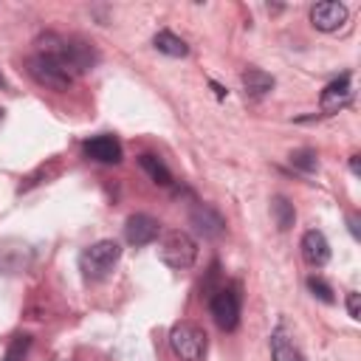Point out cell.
<instances>
[{"label": "cell", "instance_id": "obj_11", "mask_svg": "<svg viewBox=\"0 0 361 361\" xmlns=\"http://www.w3.org/2000/svg\"><path fill=\"white\" fill-rule=\"evenodd\" d=\"M189 223L195 226L197 234H203L206 240H217L223 231H226V220L217 209L206 206V203H197L192 212H189Z\"/></svg>", "mask_w": 361, "mask_h": 361}, {"label": "cell", "instance_id": "obj_26", "mask_svg": "<svg viewBox=\"0 0 361 361\" xmlns=\"http://www.w3.org/2000/svg\"><path fill=\"white\" fill-rule=\"evenodd\" d=\"M0 87H6V82H3V76H0Z\"/></svg>", "mask_w": 361, "mask_h": 361}, {"label": "cell", "instance_id": "obj_6", "mask_svg": "<svg viewBox=\"0 0 361 361\" xmlns=\"http://www.w3.org/2000/svg\"><path fill=\"white\" fill-rule=\"evenodd\" d=\"M25 68H28V73H31L42 87H51V90H68L71 82H73V76H71L62 65H56L54 59L42 56V54L28 56V59H25Z\"/></svg>", "mask_w": 361, "mask_h": 361}, {"label": "cell", "instance_id": "obj_8", "mask_svg": "<svg viewBox=\"0 0 361 361\" xmlns=\"http://www.w3.org/2000/svg\"><path fill=\"white\" fill-rule=\"evenodd\" d=\"M347 17H350L347 6H344V3H336V0H324V3H316V6L310 8V23H313V28H319V31H324V34L338 31V28L347 23Z\"/></svg>", "mask_w": 361, "mask_h": 361}, {"label": "cell", "instance_id": "obj_16", "mask_svg": "<svg viewBox=\"0 0 361 361\" xmlns=\"http://www.w3.org/2000/svg\"><path fill=\"white\" fill-rule=\"evenodd\" d=\"M152 45H155L161 54L172 56V59H180V56L189 54V45H186L178 34H172V31H158V34L152 37Z\"/></svg>", "mask_w": 361, "mask_h": 361}, {"label": "cell", "instance_id": "obj_1", "mask_svg": "<svg viewBox=\"0 0 361 361\" xmlns=\"http://www.w3.org/2000/svg\"><path fill=\"white\" fill-rule=\"evenodd\" d=\"M37 45H39L42 56H48L56 65H62L71 76L87 73L99 62L96 48L90 42H85L82 37H65V34H56V31H45V34L37 37Z\"/></svg>", "mask_w": 361, "mask_h": 361}, {"label": "cell", "instance_id": "obj_17", "mask_svg": "<svg viewBox=\"0 0 361 361\" xmlns=\"http://www.w3.org/2000/svg\"><path fill=\"white\" fill-rule=\"evenodd\" d=\"M138 166H141L155 183H161V186H169V183H172V172H169V166H166L158 155H149V152L138 155Z\"/></svg>", "mask_w": 361, "mask_h": 361}, {"label": "cell", "instance_id": "obj_20", "mask_svg": "<svg viewBox=\"0 0 361 361\" xmlns=\"http://www.w3.org/2000/svg\"><path fill=\"white\" fill-rule=\"evenodd\" d=\"M28 347H31V336H14L8 350H6V355H3V361H23Z\"/></svg>", "mask_w": 361, "mask_h": 361}, {"label": "cell", "instance_id": "obj_2", "mask_svg": "<svg viewBox=\"0 0 361 361\" xmlns=\"http://www.w3.org/2000/svg\"><path fill=\"white\" fill-rule=\"evenodd\" d=\"M118 257H121V245L116 240H99L79 254V268L85 279H104L118 262Z\"/></svg>", "mask_w": 361, "mask_h": 361}, {"label": "cell", "instance_id": "obj_19", "mask_svg": "<svg viewBox=\"0 0 361 361\" xmlns=\"http://www.w3.org/2000/svg\"><path fill=\"white\" fill-rule=\"evenodd\" d=\"M290 166L293 169H299V172H305V175H310V172H316V166H319V161H316V152L313 149H293L290 152Z\"/></svg>", "mask_w": 361, "mask_h": 361}, {"label": "cell", "instance_id": "obj_5", "mask_svg": "<svg viewBox=\"0 0 361 361\" xmlns=\"http://www.w3.org/2000/svg\"><path fill=\"white\" fill-rule=\"evenodd\" d=\"M209 310H212V316H214V322H217L220 330H226V333L237 330V324H240V313H243L240 285H226V288H220V290L212 296Z\"/></svg>", "mask_w": 361, "mask_h": 361}, {"label": "cell", "instance_id": "obj_10", "mask_svg": "<svg viewBox=\"0 0 361 361\" xmlns=\"http://www.w3.org/2000/svg\"><path fill=\"white\" fill-rule=\"evenodd\" d=\"M31 262V245L17 240V237H6L0 240V271L3 274H20L25 271Z\"/></svg>", "mask_w": 361, "mask_h": 361}, {"label": "cell", "instance_id": "obj_23", "mask_svg": "<svg viewBox=\"0 0 361 361\" xmlns=\"http://www.w3.org/2000/svg\"><path fill=\"white\" fill-rule=\"evenodd\" d=\"M358 158H361V155H353V158H350V169H353V175H358V172H361V166H358Z\"/></svg>", "mask_w": 361, "mask_h": 361}, {"label": "cell", "instance_id": "obj_14", "mask_svg": "<svg viewBox=\"0 0 361 361\" xmlns=\"http://www.w3.org/2000/svg\"><path fill=\"white\" fill-rule=\"evenodd\" d=\"M243 87H245V96L251 99H262L274 90V76L265 73L262 68H245L243 71Z\"/></svg>", "mask_w": 361, "mask_h": 361}, {"label": "cell", "instance_id": "obj_25", "mask_svg": "<svg viewBox=\"0 0 361 361\" xmlns=\"http://www.w3.org/2000/svg\"><path fill=\"white\" fill-rule=\"evenodd\" d=\"M3 118H6V110H3V107H0V124H3Z\"/></svg>", "mask_w": 361, "mask_h": 361}, {"label": "cell", "instance_id": "obj_13", "mask_svg": "<svg viewBox=\"0 0 361 361\" xmlns=\"http://www.w3.org/2000/svg\"><path fill=\"white\" fill-rule=\"evenodd\" d=\"M85 155L99 164H118L121 161V144L113 135H96L85 141Z\"/></svg>", "mask_w": 361, "mask_h": 361}, {"label": "cell", "instance_id": "obj_7", "mask_svg": "<svg viewBox=\"0 0 361 361\" xmlns=\"http://www.w3.org/2000/svg\"><path fill=\"white\" fill-rule=\"evenodd\" d=\"M158 234H161V223L152 214L135 212L124 223V237H127L130 245H149V243L158 240Z\"/></svg>", "mask_w": 361, "mask_h": 361}, {"label": "cell", "instance_id": "obj_12", "mask_svg": "<svg viewBox=\"0 0 361 361\" xmlns=\"http://www.w3.org/2000/svg\"><path fill=\"white\" fill-rule=\"evenodd\" d=\"M302 257L313 268L327 265V259H330V243H327V237L319 228L305 231V237H302Z\"/></svg>", "mask_w": 361, "mask_h": 361}, {"label": "cell", "instance_id": "obj_15", "mask_svg": "<svg viewBox=\"0 0 361 361\" xmlns=\"http://www.w3.org/2000/svg\"><path fill=\"white\" fill-rule=\"evenodd\" d=\"M271 358H274V361H305L302 353L293 347V341H290L285 324H279V327L271 333Z\"/></svg>", "mask_w": 361, "mask_h": 361}, {"label": "cell", "instance_id": "obj_3", "mask_svg": "<svg viewBox=\"0 0 361 361\" xmlns=\"http://www.w3.org/2000/svg\"><path fill=\"white\" fill-rule=\"evenodd\" d=\"M158 257L164 265L175 268V271H183L189 268L195 259H197V243L186 234V231H166L161 237V245H158Z\"/></svg>", "mask_w": 361, "mask_h": 361}, {"label": "cell", "instance_id": "obj_18", "mask_svg": "<svg viewBox=\"0 0 361 361\" xmlns=\"http://www.w3.org/2000/svg\"><path fill=\"white\" fill-rule=\"evenodd\" d=\"M271 217H274V223H276V228H279V231H288V228L293 226V220H296L293 203H290L288 197L276 195V197L271 200Z\"/></svg>", "mask_w": 361, "mask_h": 361}, {"label": "cell", "instance_id": "obj_22", "mask_svg": "<svg viewBox=\"0 0 361 361\" xmlns=\"http://www.w3.org/2000/svg\"><path fill=\"white\" fill-rule=\"evenodd\" d=\"M347 313L350 319H361V307H358V293H347Z\"/></svg>", "mask_w": 361, "mask_h": 361}, {"label": "cell", "instance_id": "obj_21", "mask_svg": "<svg viewBox=\"0 0 361 361\" xmlns=\"http://www.w3.org/2000/svg\"><path fill=\"white\" fill-rule=\"evenodd\" d=\"M307 290L316 296V299H322V302H336V296H333V288L322 279V276H307Z\"/></svg>", "mask_w": 361, "mask_h": 361}, {"label": "cell", "instance_id": "obj_4", "mask_svg": "<svg viewBox=\"0 0 361 361\" xmlns=\"http://www.w3.org/2000/svg\"><path fill=\"white\" fill-rule=\"evenodd\" d=\"M169 347L180 361H200L206 353V333L195 322H178L169 330Z\"/></svg>", "mask_w": 361, "mask_h": 361}, {"label": "cell", "instance_id": "obj_9", "mask_svg": "<svg viewBox=\"0 0 361 361\" xmlns=\"http://www.w3.org/2000/svg\"><path fill=\"white\" fill-rule=\"evenodd\" d=\"M350 102H353V76H350V73H341L338 79H333V82L322 90V99H319L322 113H327V116L344 110Z\"/></svg>", "mask_w": 361, "mask_h": 361}, {"label": "cell", "instance_id": "obj_24", "mask_svg": "<svg viewBox=\"0 0 361 361\" xmlns=\"http://www.w3.org/2000/svg\"><path fill=\"white\" fill-rule=\"evenodd\" d=\"M212 87H214V93H217V99H223V96H226V90H223V87H220L217 82H212Z\"/></svg>", "mask_w": 361, "mask_h": 361}]
</instances>
